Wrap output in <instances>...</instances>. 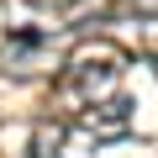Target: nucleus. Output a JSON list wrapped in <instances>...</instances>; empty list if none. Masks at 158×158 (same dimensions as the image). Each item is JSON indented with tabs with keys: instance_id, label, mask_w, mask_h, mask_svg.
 Listing matches in <instances>:
<instances>
[{
	"instance_id": "nucleus-2",
	"label": "nucleus",
	"mask_w": 158,
	"mask_h": 158,
	"mask_svg": "<svg viewBox=\"0 0 158 158\" xmlns=\"http://www.w3.org/2000/svg\"><path fill=\"white\" fill-rule=\"evenodd\" d=\"M48 69H63L53 32H11L6 37V48H0V74L6 79H32Z\"/></svg>"
},
{
	"instance_id": "nucleus-3",
	"label": "nucleus",
	"mask_w": 158,
	"mask_h": 158,
	"mask_svg": "<svg viewBox=\"0 0 158 158\" xmlns=\"http://www.w3.org/2000/svg\"><path fill=\"white\" fill-rule=\"evenodd\" d=\"M74 127H79V132H90V137H121V132L132 127V106L111 95V100H100V106H90V111H79Z\"/></svg>"
},
{
	"instance_id": "nucleus-5",
	"label": "nucleus",
	"mask_w": 158,
	"mask_h": 158,
	"mask_svg": "<svg viewBox=\"0 0 158 158\" xmlns=\"http://www.w3.org/2000/svg\"><path fill=\"white\" fill-rule=\"evenodd\" d=\"M153 74H158V58H153Z\"/></svg>"
},
{
	"instance_id": "nucleus-4",
	"label": "nucleus",
	"mask_w": 158,
	"mask_h": 158,
	"mask_svg": "<svg viewBox=\"0 0 158 158\" xmlns=\"http://www.w3.org/2000/svg\"><path fill=\"white\" fill-rule=\"evenodd\" d=\"M27 6H37V11H69V6H79V0H27Z\"/></svg>"
},
{
	"instance_id": "nucleus-1",
	"label": "nucleus",
	"mask_w": 158,
	"mask_h": 158,
	"mask_svg": "<svg viewBox=\"0 0 158 158\" xmlns=\"http://www.w3.org/2000/svg\"><path fill=\"white\" fill-rule=\"evenodd\" d=\"M121 48H111V42H100V37H90V42H79L69 58H63V74H58V111H90V106H100V100H111L116 95V85H121Z\"/></svg>"
}]
</instances>
